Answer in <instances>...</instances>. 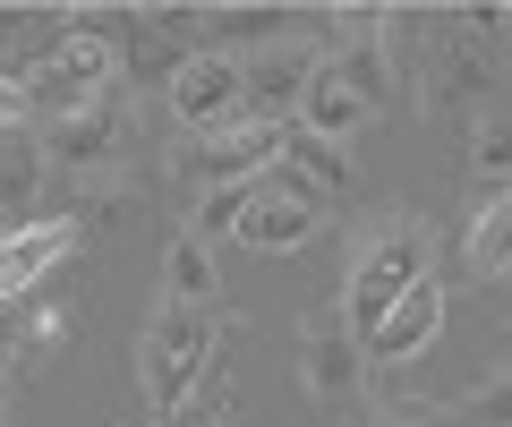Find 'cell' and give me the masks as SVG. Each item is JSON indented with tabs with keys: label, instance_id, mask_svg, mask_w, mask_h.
I'll use <instances>...</instances> for the list:
<instances>
[{
	"label": "cell",
	"instance_id": "7",
	"mask_svg": "<svg viewBox=\"0 0 512 427\" xmlns=\"http://www.w3.org/2000/svg\"><path fill=\"white\" fill-rule=\"evenodd\" d=\"M282 154V129H256V120H239V129H222V137H197L188 146V180H197V197L205 188H231V180H256V171Z\"/></svg>",
	"mask_w": 512,
	"mask_h": 427
},
{
	"label": "cell",
	"instance_id": "6",
	"mask_svg": "<svg viewBox=\"0 0 512 427\" xmlns=\"http://www.w3.org/2000/svg\"><path fill=\"white\" fill-rule=\"evenodd\" d=\"M120 137H128V103H120V86H111L103 103H86L77 120H52V129H43V154H52V171H111Z\"/></svg>",
	"mask_w": 512,
	"mask_h": 427
},
{
	"label": "cell",
	"instance_id": "4",
	"mask_svg": "<svg viewBox=\"0 0 512 427\" xmlns=\"http://www.w3.org/2000/svg\"><path fill=\"white\" fill-rule=\"evenodd\" d=\"M239 103H248V86H239V52H188L180 69H171V120H180L188 137L239 129Z\"/></svg>",
	"mask_w": 512,
	"mask_h": 427
},
{
	"label": "cell",
	"instance_id": "14",
	"mask_svg": "<svg viewBox=\"0 0 512 427\" xmlns=\"http://www.w3.org/2000/svg\"><path fill=\"white\" fill-rule=\"evenodd\" d=\"M359 376H367L359 334H342V325H316V334H308V385L325 393V402H342V393H359Z\"/></svg>",
	"mask_w": 512,
	"mask_h": 427
},
{
	"label": "cell",
	"instance_id": "11",
	"mask_svg": "<svg viewBox=\"0 0 512 427\" xmlns=\"http://www.w3.org/2000/svg\"><path fill=\"white\" fill-rule=\"evenodd\" d=\"M367 120H376V112H367L359 94H350L333 69H316L308 94H299V112H291V129H308V137H325V146H342V137H359Z\"/></svg>",
	"mask_w": 512,
	"mask_h": 427
},
{
	"label": "cell",
	"instance_id": "20",
	"mask_svg": "<svg viewBox=\"0 0 512 427\" xmlns=\"http://www.w3.org/2000/svg\"><path fill=\"white\" fill-rule=\"evenodd\" d=\"M0 129H35V94H26V69H0Z\"/></svg>",
	"mask_w": 512,
	"mask_h": 427
},
{
	"label": "cell",
	"instance_id": "13",
	"mask_svg": "<svg viewBox=\"0 0 512 427\" xmlns=\"http://www.w3.org/2000/svg\"><path fill=\"white\" fill-rule=\"evenodd\" d=\"M231 240H239V248H256V257H291V248H308V240H316V214H299V205H282V197H265V188H256V205L239 214Z\"/></svg>",
	"mask_w": 512,
	"mask_h": 427
},
{
	"label": "cell",
	"instance_id": "2",
	"mask_svg": "<svg viewBox=\"0 0 512 427\" xmlns=\"http://www.w3.org/2000/svg\"><path fill=\"white\" fill-rule=\"evenodd\" d=\"M205 359H214V308H171L146 325V351H137V368H146V402L154 419H180L188 393L205 385Z\"/></svg>",
	"mask_w": 512,
	"mask_h": 427
},
{
	"label": "cell",
	"instance_id": "18",
	"mask_svg": "<svg viewBox=\"0 0 512 427\" xmlns=\"http://www.w3.org/2000/svg\"><path fill=\"white\" fill-rule=\"evenodd\" d=\"M282 163H299L316 188H325V197L350 180V154H342V146H325V137H308V129H282Z\"/></svg>",
	"mask_w": 512,
	"mask_h": 427
},
{
	"label": "cell",
	"instance_id": "1",
	"mask_svg": "<svg viewBox=\"0 0 512 427\" xmlns=\"http://www.w3.org/2000/svg\"><path fill=\"white\" fill-rule=\"evenodd\" d=\"M111 77H120V43L103 35V26H77V35L52 43V60H35L26 69V94H35V129H52V120H77L86 103H103Z\"/></svg>",
	"mask_w": 512,
	"mask_h": 427
},
{
	"label": "cell",
	"instance_id": "21",
	"mask_svg": "<svg viewBox=\"0 0 512 427\" xmlns=\"http://www.w3.org/2000/svg\"><path fill=\"white\" fill-rule=\"evenodd\" d=\"M478 163L504 171V112H487V129H478Z\"/></svg>",
	"mask_w": 512,
	"mask_h": 427
},
{
	"label": "cell",
	"instance_id": "22",
	"mask_svg": "<svg viewBox=\"0 0 512 427\" xmlns=\"http://www.w3.org/2000/svg\"><path fill=\"white\" fill-rule=\"evenodd\" d=\"M18 35H26V9H0V52H9Z\"/></svg>",
	"mask_w": 512,
	"mask_h": 427
},
{
	"label": "cell",
	"instance_id": "9",
	"mask_svg": "<svg viewBox=\"0 0 512 427\" xmlns=\"http://www.w3.org/2000/svg\"><path fill=\"white\" fill-rule=\"evenodd\" d=\"M69 248H77V214H52V223H18L9 240H0V308H9V299H26L60 257H69Z\"/></svg>",
	"mask_w": 512,
	"mask_h": 427
},
{
	"label": "cell",
	"instance_id": "12",
	"mask_svg": "<svg viewBox=\"0 0 512 427\" xmlns=\"http://www.w3.org/2000/svg\"><path fill=\"white\" fill-rule=\"evenodd\" d=\"M325 69L342 77L350 94H359L367 112H376L384 94H393V52H384V26H367V35H342V43L325 52Z\"/></svg>",
	"mask_w": 512,
	"mask_h": 427
},
{
	"label": "cell",
	"instance_id": "15",
	"mask_svg": "<svg viewBox=\"0 0 512 427\" xmlns=\"http://www.w3.org/2000/svg\"><path fill=\"white\" fill-rule=\"evenodd\" d=\"M470 265L487 282H504V265H512V197L504 188H487V197L470 205Z\"/></svg>",
	"mask_w": 512,
	"mask_h": 427
},
{
	"label": "cell",
	"instance_id": "16",
	"mask_svg": "<svg viewBox=\"0 0 512 427\" xmlns=\"http://www.w3.org/2000/svg\"><path fill=\"white\" fill-rule=\"evenodd\" d=\"M163 291H171V308H214V257H205L197 231H180L163 248Z\"/></svg>",
	"mask_w": 512,
	"mask_h": 427
},
{
	"label": "cell",
	"instance_id": "3",
	"mask_svg": "<svg viewBox=\"0 0 512 427\" xmlns=\"http://www.w3.org/2000/svg\"><path fill=\"white\" fill-rule=\"evenodd\" d=\"M410 282H427V231H419V223H393V231L359 257V274H350V334L367 342V334H376V316L393 308Z\"/></svg>",
	"mask_w": 512,
	"mask_h": 427
},
{
	"label": "cell",
	"instance_id": "17",
	"mask_svg": "<svg viewBox=\"0 0 512 427\" xmlns=\"http://www.w3.org/2000/svg\"><path fill=\"white\" fill-rule=\"evenodd\" d=\"M282 35H291V26H282V9H222V18L205 26V52H231V43H248L239 60H256V52H274Z\"/></svg>",
	"mask_w": 512,
	"mask_h": 427
},
{
	"label": "cell",
	"instance_id": "10",
	"mask_svg": "<svg viewBox=\"0 0 512 427\" xmlns=\"http://www.w3.org/2000/svg\"><path fill=\"white\" fill-rule=\"evenodd\" d=\"M52 180V154H43V129H0V223H26Z\"/></svg>",
	"mask_w": 512,
	"mask_h": 427
},
{
	"label": "cell",
	"instance_id": "19",
	"mask_svg": "<svg viewBox=\"0 0 512 427\" xmlns=\"http://www.w3.org/2000/svg\"><path fill=\"white\" fill-rule=\"evenodd\" d=\"M256 205V180H231V188H205L197 197V240H222V231H239V214Z\"/></svg>",
	"mask_w": 512,
	"mask_h": 427
},
{
	"label": "cell",
	"instance_id": "5",
	"mask_svg": "<svg viewBox=\"0 0 512 427\" xmlns=\"http://www.w3.org/2000/svg\"><path fill=\"white\" fill-rule=\"evenodd\" d=\"M316 69H325V52H316L308 35H282L274 52L239 60V86H248L239 120H256V129H291V112H299V94H308Z\"/></svg>",
	"mask_w": 512,
	"mask_h": 427
},
{
	"label": "cell",
	"instance_id": "8",
	"mask_svg": "<svg viewBox=\"0 0 512 427\" xmlns=\"http://www.w3.org/2000/svg\"><path fill=\"white\" fill-rule=\"evenodd\" d=\"M436 325H444V291H436V274H427V282H410V291L376 316V334H367L359 351L376 359V368H402V359H419L427 342H436Z\"/></svg>",
	"mask_w": 512,
	"mask_h": 427
}]
</instances>
